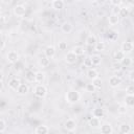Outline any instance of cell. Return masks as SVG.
Returning <instances> with one entry per match:
<instances>
[{
  "label": "cell",
  "instance_id": "6da1fadb",
  "mask_svg": "<svg viewBox=\"0 0 134 134\" xmlns=\"http://www.w3.org/2000/svg\"><path fill=\"white\" fill-rule=\"evenodd\" d=\"M65 99L69 104H76L81 99V94L75 89H70L65 94Z\"/></svg>",
  "mask_w": 134,
  "mask_h": 134
},
{
  "label": "cell",
  "instance_id": "7a4b0ae2",
  "mask_svg": "<svg viewBox=\"0 0 134 134\" xmlns=\"http://www.w3.org/2000/svg\"><path fill=\"white\" fill-rule=\"evenodd\" d=\"M34 92H35V95H36L37 97L43 98V97H45V96L47 95V88H46L44 85H42V84H38V85L35 87Z\"/></svg>",
  "mask_w": 134,
  "mask_h": 134
},
{
  "label": "cell",
  "instance_id": "3957f363",
  "mask_svg": "<svg viewBox=\"0 0 134 134\" xmlns=\"http://www.w3.org/2000/svg\"><path fill=\"white\" fill-rule=\"evenodd\" d=\"M6 58H7V61H8L9 63H12V64L17 63V62L19 61V59H20L19 53H18L17 51H15V50H10V51H8L7 54H6Z\"/></svg>",
  "mask_w": 134,
  "mask_h": 134
},
{
  "label": "cell",
  "instance_id": "277c9868",
  "mask_svg": "<svg viewBox=\"0 0 134 134\" xmlns=\"http://www.w3.org/2000/svg\"><path fill=\"white\" fill-rule=\"evenodd\" d=\"M14 14L17 17H23L26 14V7L24 5H22V4H17L14 7Z\"/></svg>",
  "mask_w": 134,
  "mask_h": 134
},
{
  "label": "cell",
  "instance_id": "5b68a950",
  "mask_svg": "<svg viewBox=\"0 0 134 134\" xmlns=\"http://www.w3.org/2000/svg\"><path fill=\"white\" fill-rule=\"evenodd\" d=\"M124 51L125 54H128V53H131L132 50H133V43L131 41H125L122 44H121V49Z\"/></svg>",
  "mask_w": 134,
  "mask_h": 134
},
{
  "label": "cell",
  "instance_id": "8992f818",
  "mask_svg": "<svg viewBox=\"0 0 134 134\" xmlns=\"http://www.w3.org/2000/svg\"><path fill=\"white\" fill-rule=\"evenodd\" d=\"M64 60H65V62H66L67 64H74V63L76 62V60H77V55H75L72 51H68V52L65 54Z\"/></svg>",
  "mask_w": 134,
  "mask_h": 134
},
{
  "label": "cell",
  "instance_id": "52a82bcc",
  "mask_svg": "<svg viewBox=\"0 0 134 134\" xmlns=\"http://www.w3.org/2000/svg\"><path fill=\"white\" fill-rule=\"evenodd\" d=\"M120 84H121V79H120L118 75H112V76L109 79V85H110V87H112V88H116V87H118Z\"/></svg>",
  "mask_w": 134,
  "mask_h": 134
},
{
  "label": "cell",
  "instance_id": "ba28073f",
  "mask_svg": "<svg viewBox=\"0 0 134 134\" xmlns=\"http://www.w3.org/2000/svg\"><path fill=\"white\" fill-rule=\"evenodd\" d=\"M64 127H65V129H66L67 131H69V132H73V131L76 129V122H75L73 119L69 118V119H67V120L65 121Z\"/></svg>",
  "mask_w": 134,
  "mask_h": 134
},
{
  "label": "cell",
  "instance_id": "9c48e42d",
  "mask_svg": "<svg viewBox=\"0 0 134 134\" xmlns=\"http://www.w3.org/2000/svg\"><path fill=\"white\" fill-rule=\"evenodd\" d=\"M99 128H100V133H103V134H112L113 133V128H112L111 124H109V122H105V124L100 125Z\"/></svg>",
  "mask_w": 134,
  "mask_h": 134
},
{
  "label": "cell",
  "instance_id": "30bf717a",
  "mask_svg": "<svg viewBox=\"0 0 134 134\" xmlns=\"http://www.w3.org/2000/svg\"><path fill=\"white\" fill-rule=\"evenodd\" d=\"M44 54H45V57L52 59L55 55V47L53 45H48L44 50Z\"/></svg>",
  "mask_w": 134,
  "mask_h": 134
},
{
  "label": "cell",
  "instance_id": "8fae6325",
  "mask_svg": "<svg viewBox=\"0 0 134 134\" xmlns=\"http://www.w3.org/2000/svg\"><path fill=\"white\" fill-rule=\"evenodd\" d=\"M16 90H17V93H18L19 95H25V94L28 93L29 87H28L26 84H22V83H21V84L18 86V88H17Z\"/></svg>",
  "mask_w": 134,
  "mask_h": 134
},
{
  "label": "cell",
  "instance_id": "7c38bea8",
  "mask_svg": "<svg viewBox=\"0 0 134 134\" xmlns=\"http://www.w3.org/2000/svg\"><path fill=\"white\" fill-rule=\"evenodd\" d=\"M124 104L127 107L132 108L134 106V95L133 94H126V96L124 97Z\"/></svg>",
  "mask_w": 134,
  "mask_h": 134
},
{
  "label": "cell",
  "instance_id": "4fadbf2b",
  "mask_svg": "<svg viewBox=\"0 0 134 134\" xmlns=\"http://www.w3.org/2000/svg\"><path fill=\"white\" fill-rule=\"evenodd\" d=\"M125 57H126V54L124 53L122 50H115V51L113 52V59H114V61L117 62V63H120Z\"/></svg>",
  "mask_w": 134,
  "mask_h": 134
},
{
  "label": "cell",
  "instance_id": "5bb4252c",
  "mask_svg": "<svg viewBox=\"0 0 134 134\" xmlns=\"http://www.w3.org/2000/svg\"><path fill=\"white\" fill-rule=\"evenodd\" d=\"M73 29V26L71 23L69 22H64L62 25H61V30L64 32V34H70Z\"/></svg>",
  "mask_w": 134,
  "mask_h": 134
},
{
  "label": "cell",
  "instance_id": "9a60e30c",
  "mask_svg": "<svg viewBox=\"0 0 134 134\" xmlns=\"http://www.w3.org/2000/svg\"><path fill=\"white\" fill-rule=\"evenodd\" d=\"M20 84H21V82H20V80L17 79V77H13V79H10V80L8 81V87H9L12 90H16Z\"/></svg>",
  "mask_w": 134,
  "mask_h": 134
},
{
  "label": "cell",
  "instance_id": "2e32d148",
  "mask_svg": "<svg viewBox=\"0 0 134 134\" xmlns=\"http://www.w3.org/2000/svg\"><path fill=\"white\" fill-rule=\"evenodd\" d=\"M48 132H49V128L45 125H40L35 129L36 134H47Z\"/></svg>",
  "mask_w": 134,
  "mask_h": 134
},
{
  "label": "cell",
  "instance_id": "e0dca14e",
  "mask_svg": "<svg viewBox=\"0 0 134 134\" xmlns=\"http://www.w3.org/2000/svg\"><path fill=\"white\" fill-rule=\"evenodd\" d=\"M108 21H109V24L110 25H117L118 22H119V17L117 14H111L108 18Z\"/></svg>",
  "mask_w": 134,
  "mask_h": 134
},
{
  "label": "cell",
  "instance_id": "ac0fdd59",
  "mask_svg": "<svg viewBox=\"0 0 134 134\" xmlns=\"http://www.w3.org/2000/svg\"><path fill=\"white\" fill-rule=\"evenodd\" d=\"M86 75H87V77L89 79V80H94V79H96V77H98V72H97V70L96 69H94V68H90V69H88V71H87V73H86Z\"/></svg>",
  "mask_w": 134,
  "mask_h": 134
},
{
  "label": "cell",
  "instance_id": "d6986e66",
  "mask_svg": "<svg viewBox=\"0 0 134 134\" xmlns=\"http://www.w3.org/2000/svg\"><path fill=\"white\" fill-rule=\"evenodd\" d=\"M104 114H105V112H104V109L103 108H95V109L92 110V116L97 117L99 119L102 117H104Z\"/></svg>",
  "mask_w": 134,
  "mask_h": 134
},
{
  "label": "cell",
  "instance_id": "ffe728a7",
  "mask_svg": "<svg viewBox=\"0 0 134 134\" xmlns=\"http://www.w3.org/2000/svg\"><path fill=\"white\" fill-rule=\"evenodd\" d=\"M89 126L91 128H99V126H100V119L97 118V117H94V116L91 117L89 119Z\"/></svg>",
  "mask_w": 134,
  "mask_h": 134
},
{
  "label": "cell",
  "instance_id": "44dd1931",
  "mask_svg": "<svg viewBox=\"0 0 134 134\" xmlns=\"http://www.w3.org/2000/svg\"><path fill=\"white\" fill-rule=\"evenodd\" d=\"M119 132L121 134H129L131 132V126L128 125V124H126V122L121 124L119 126Z\"/></svg>",
  "mask_w": 134,
  "mask_h": 134
},
{
  "label": "cell",
  "instance_id": "7402d4cb",
  "mask_svg": "<svg viewBox=\"0 0 134 134\" xmlns=\"http://www.w3.org/2000/svg\"><path fill=\"white\" fill-rule=\"evenodd\" d=\"M72 52H73L75 55L81 57V55H83V54L85 53V48H84L83 46L77 45V46H74V47L72 48Z\"/></svg>",
  "mask_w": 134,
  "mask_h": 134
},
{
  "label": "cell",
  "instance_id": "603a6c76",
  "mask_svg": "<svg viewBox=\"0 0 134 134\" xmlns=\"http://www.w3.org/2000/svg\"><path fill=\"white\" fill-rule=\"evenodd\" d=\"M96 42H97V39H96V37L94 35H89L86 38V44L88 46H94Z\"/></svg>",
  "mask_w": 134,
  "mask_h": 134
},
{
  "label": "cell",
  "instance_id": "cb8c5ba5",
  "mask_svg": "<svg viewBox=\"0 0 134 134\" xmlns=\"http://www.w3.org/2000/svg\"><path fill=\"white\" fill-rule=\"evenodd\" d=\"M64 1L63 0H54L52 1V8H54L55 10H60L62 8H64Z\"/></svg>",
  "mask_w": 134,
  "mask_h": 134
},
{
  "label": "cell",
  "instance_id": "d4e9b609",
  "mask_svg": "<svg viewBox=\"0 0 134 134\" xmlns=\"http://www.w3.org/2000/svg\"><path fill=\"white\" fill-rule=\"evenodd\" d=\"M44 80H45V73L42 72V71H37L36 74H35V82H37V83L40 84Z\"/></svg>",
  "mask_w": 134,
  "mask_h": 134
},
{
  "label": "cell",
  "instance_id": "484cf974",
  "mask_svg": "<svg viewBox=\"0 0 134 134\" xmlns=\"http://www.w3.org/2000/svg\"><path fill=\"white\" fill-rule=\"evenodd\" d=\"M117 15H118L119 18H126V17H128V15H129V8L128 7H121V8H119L118 12H117Z\"/></svg>",
  "mask_w": 134,
  "mask_h": 134
},
{
  "label": "cell",
  "instance_id": "4316f807",
  "mask_svg": "<svg viewBox=\"0 0 134 134\" xmlns=\"http://www.w3.org/2000/svg\"><path fill=\"white\" fill-rule=\"evenodd\" d=\"M39 64H40L42 67H48L49 64H50V59L44 55V57L40 58V60H39Z\"/></svg>",
  "mask_w": 134,
  "mask_h": 134
},
{
  "label": "cell",
  "instance_id": "83f0119b",
  "mask_svg": "<svg viewBox=\"0 0 134 134\" xmlns=\"http://www.w3.org/2000/svg\"><path fill=\"white\" fill-rule=\"evenodd\" d=\"M35 74H36V72H34V71H31V70L27 71L26 74H25V80H26L28 83H34V82H35Z\"/></svg>",
  "mask_w": 134,
  "mask_h": 134
},
{
  "label": "cell",
  "instance_id": "f1b7e54d",
  "mask_svg": "<svg viewBox=\"0 0 134 134\" xmlns=\"http://www.w3.org/2000/svg\"><path fill=\"white\" fill-rule=\"evenodd\" d=\"M90 60L92 62V65H99L100 62H102V59H100V57L98 54H92L90 57Z\"/></svg>",
  "mask_w": 134,
  "mask_h": 134
},
{
  "label": "cell",
  "instance_id": "f546056e",
  "mask_svg": "<svg viewBox=\"0 0 134 134\" xmlns=\"http://www.w3.org/2000/svg\"><path fill=\"white\" fill-rule=\"evenodd\" d=\"M93 47H94V50L97 51V52L103 51V50L105 49V43H104V42H96Z\"/></svg>",
  "mask_w": 134,
  "mask_h": 134
},
{
  "label": "cell",
  "instance_id": "4dcf8cb0",
  "mask_svg": "<svg viewBox=\"0 0 134 134\" xmlns=\"http://www.w3.org/2000/svg\"><path fill=\"white\" fill-rule=\"evenodd\" d=\"M85 89H86V91H87V92H89V93H93V92H95V90H96V88L94 87V85H93L92 83L86 84Z\"/></svg>",
  "mask_w": 134,
  "mask_h": 134
},
{
  "label": "cell",
  "instance_id": "1f68e13d",
  "mask_svg": "<svg viewBox=\"0 0 134 134\" xmlns=\"http://www.w3.org/2000/svg\"><path fill=\"white\" fill-rule=\"evenodd\" d=\"M127 111H128V107H127L125 104L119 105V107L117 108V112H118V114H126Z\"/></svg>",
  "mask_w": 134,
  "mask_h": 134
},
{
  "label": "cell",
  "instance_id": "d6a6232c",
  "mask_svg": "<svg viewBox=\"0 0 134 134\" xmlns=\"http://www.w3.org/2000/svg\"><path fill=\"white\" fill-rule=\"evenodd\" d=\"M120 63H121V65H124V66H126V67H129V66L132 64V60H131V58H129V57H125Z\"/></svg>",
  "mask_w": 134,
  "mask_h": 134
},
{
  "label": "cell",
  "instance_id": "836d02e7",
  "mask_svg": "<svg viewBox=\"0 0 134 134\" xmlns=\"http://www.w3.org/2000/svg\"><path fill=\"white\" fill-rule=\"evenodd\" d=\"M92 84L94 85V87H95L96 89H99V88L102 87V80H100L99 77H96V79L92 80Z\"/></svg>",
  "mask_w": 134,
  "mask_h": 134
},
{
  "label": "cell",
  "instance_id": "e575fe53",
  "mask_svg": "<svg viewBox=\"0 0 134 134\" xmlns=\"http://www.w3.org/2000/svg\"><path fill=\"white\" fill-rule=\"evenodd\" d=\"M58 47H59V50H66L67 49V43L65 41H61V42H59Z\"/></svg>",
  "mask_w": 134,
  "mask_h": 134
},
{
  "label": "cell",
  "instance_id": "d590c367",
  "mask_svg": "<svg viewBox=\"0 0 134 134\" xmlns=\"http://www.w3.org/2000/svg\"><path fill=\"white\" fill-rule=\"evenodd\" d=\"M126 94H133L134 95V86L133 85H129L126 88Z\"/></svg>",
  "mask_w": 134,
  "mask_h": 134
},
{
  "label": "cell",
  "instance_id": "8d00e7d4",
  "mask_svg": "<svg viewBox=\"0 0 134 134\" xmlns=\"http://www.w3.org/2000/svg\"><path fill=\"white\" fill-rule=\"evenodd\" d=\"M6 129V122L3 119H0V132H4Z\"/></svg>",
  "mask_w": 134,
  "mask_h": 134
},
{
  "label": "cell",
  "instance_id": "74e56055",
  "mask_svg": "<svg viewBox=\"0 0 134 134\" xmlns=\"http://www.w3.org/2000/svg\"><path fill=\"white\" fill-rule=\"evenodd\" d=\"M84 66H86V67H91L92 66V62H91L90 58H86L84 60Z\"/></svg>",
  "mask_w": 134,
  "mask_h": 134
},
{
  "label": "cell",
  "instance_id": "f35d334b",
  "mask_svg": "<svg viewBox=\"0 0 134 134\" xmlns=\"http://www.w3.org/2000/svg\"><path fill=\"white\" fill-rule=\"evenodd\" d=\"M121 2H122V0H110V3L114 6H119L121 4Z\"/></svg>",
  "mask_w": 134,
  "mask_h": 134
},
{
  "label": "cell",
  "instance_id": "ab89813d",
  "mask_svg": "<svg viewBox=\"0 0 134 134\" xmlns=\"http://www.w3.org/2000/svg\"><path fill=\"white\" fill-rule=\"evenodd\" d=\"M4 46H5V43H4V41L0 38V50H2V49L4 48Z\"/></svg>",
  "mask_w": 134,
  "mask_h": 134
},
{
  "label": "cell",
  "instance_id": "60d3db41",
  "mask_svg": "<svg viewBox=\"0 0 134 134\" xmlns=\"http://www.w3.org/2000/svg\"><path fill=\"white\" fill-rule=\"evenodd\" d=\"M3 89V82L2 81H0V91Z\"/></svg>",
  "mask_w": 134,
  "mask_h": 134
},
{
  "label": "cell",
  "instance_id": "b9f144b4",
  "mask_svg": "<svg viewBox=\"0 0 134 134\" xmlns=\"http://www.w3.org/2000/svg\"><path fill=\"white\" fill-rule=\"evenodd\" d=\"M3 76H4V75H3V73H2V72H0V81H2V80H3Z\"/></svg>",
  "mask_w": 134,
  "mask_h": 134
},
{
  "label": "cell",
  "instance_id": "7bdbcfd3",
  "mask_svg": "<svg viewBox=\"0 0 134 134\" xmlns=\"http://www.w3.org/2000/svg\"><path fill=\"white\" fill-rule=\"evenodd\" d=\"M1 13H2V7L0 6V14H1Z\"/></svg>",
  "mask_w": 134,
  "mask_h": 134
},
{
  "label": "cell",
  "instance_id": "ee69618b",
  "mask_svg": "<svg viewBox=\"0 0 134 134\" xmlns=\"http://www.w3.org/2000/svg\"><path fill=\"white\" fill-rule=\"evenodd\" d=\"M96 2H100V1H103V0H95Z\"/></svg>",
  "mask_w": 134,
  "mask_h": 134
},
{
  "label": "cell",
  "instance_id": "f6af8a7d",
  "mask_svg": "<svg viewBox=\"0 0 134 134\" xmlns=\"http://www.w3.org/2000/svg\"><path fill=\"white\" fill-rule=\"evenodd\" d=\"M50 1H51V2H52V1H54V0H50Z\"/></svg>",
  "mask_w": 134,
  "mask_h": 134
}]
</instances>
